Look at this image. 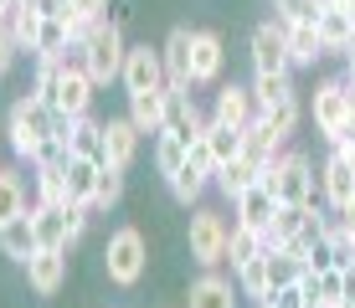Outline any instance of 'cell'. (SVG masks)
<instances>
[{
  "instance_id": "obj_31",
  "label": "cell",
  "mask_w": 355,
  "mask_h": 308,
  "mask_svg": "<svg viewBox=\"0 0 355 308\" xmlns=\"http://www.w3.org/2000/svg\"><path fill=\"white\" fill-rule=\"evenodd\" d=\"M31 211V201H26V180L16 175V170H0V226L6 221H16V216H26Z\"/></svg>"
},
{
  "instance_id": "obj_35",
  "label": "cell",
  "mask_w": 355,
  "mask_h": 308,
  "mask_svg": "<svg viewBox=\"0 0 355 308\" xmlns=\"http://www.w3.org/2000/svg\"><path fill=\"white\" fill-rule=\"evenodd\" d=\"M206 144H211V159H216V170H222L227 159H237V154H242V129L206 118Z\"/></svg>"
},
{
  "instance_id": "obj_1",
  "label": "cell",
  "mask_w": 355,
  "mask_h": 308,
  "mask_svg": "<svg viewBox=\"0 0 355 308\" xmlns=\"http://www.w3.org/2000/svg\"><path fill=\"white\" fill-rule=\"evenodd\" d=\"M52 118H57V108L46 103V98H36V93H21L16 103H10V114H6V144L16 150L21 165H31L36 150L52 139Z\"/></svg>"
},
{
  "instance_id": "obj_19",
  "label": "cell",
  "mask_w": 355,
  "mask_h": 308,
  "mask_svg": "<svg viewBox=\"0 0 355 308\" xmlns=\"http://www.w3.org/2000/svg\"><path fill=\"white\" fill-rule=\"evenodd\" d=\"M242 154H248L252 165H263V170L273 165L278 154H284V139H278V134H273V123H268L263 114L252 118L248 129H242Z\"/></svg>"
},
{
  "instance_id": "obj_32",
  "label": "cell",
  "mask_w": 355,
  "mask_h": 308,
  "mask_svg": "<svg viewBox=\"0 0 355 308\" xmlns=\"http://www.w3.org/2000/svg\"><path fill=\"white\" fill-rule=\"evenodd\" d=\"M165 185H170V195H175L180 206H196V201L206 195V185H211V175H206V170H196L191 159H186L175 175H165Z\"/></svg>"
},
{
  "instance_id": "obj_11",
  "label": "cell",
  "mask_w": 355,
  "mask_h": 308,
  "mask_svg": "<svg viewBox=\"0 0 355 308\" xmlns=\"http://www.w3.org/2000/svg\"><path fill=\"white\" fill-rule=\"evenodd\" d=\"M314 31H320V42H324V57H345L350 42H355V16H350V6H345V0H324L320 16H314Z\"/></svg>"
},
{
  "instance_id": "obj_15",
  "label": "cell",
  "mask_w": 355,
  "mask_h": 308,
  "mask_svg": "<svg viewBox=\"0 0 355 308\" xmlns=\"http://www.w3.org/2000/svg\"><path fill=\"white\" fill-rule=\"evenodd\" d=\"M191 42H196L191 26H170V36L160 42V57H165V88H196V82H191Z\"/></svg>"
},
{
  "instance_id": "obj_21",
  "label": "cell",
  "mask_w": 355,
  "mask_h": 308,
  "mask_svg": "<svg viewBox=\"0 0 355 308\" xmlns=\"http://www.w3.org/2000/svg\"><path fill=\"white\" fill-rule=\"evenodd\" d=\"M237 298H242V293L232 288V282L216 273V267L191 282V308H237Z\"/></svg>"
},
{
  "instance_id": "obj_13",
  "label": "cell",
  "mask_w": 355,
  "mask_h": 308,
  "mask_svg": "<svg viewBox=\"0 0 355 308\" xmlns=\"http://www.w3.org/2000/svg\"><path fill=\"white\" fill-rule=\"evenodd\" d=\"M165 129H170V134H180L186 144L206 134V114L196 108L191 88H165Z\"/></svg>"
},
{
  "instance_id": "obj_2",
  "label": "cell",
  "mask_w": 355,
  "mask_h": 308,
  "mask_svg": "<svg viewBox=\"0 0 355 308\" xmlns=\"http://www.w3.org/2000/svg\"><path fill=\"white\" fill-rule=\"evenodd\" d=\"M263 185L273 190V201H284V206L320 201V170H314V159L304 150H284L273 165L263 170Z\"/></svg>"
},
{
  "instance_id": "obj_42",
  "label": "cell",
  "mask_w": 355,
  "mask_h": 308,
  "mask_svg": "<svg viewBox=\"0 0 355 308\" xmlns=\"http://www.w3.org/2000/svg\"><path fill=\"white\" fill-rule=\"evenodd\" d=\"M335 216H340V226H345V231H350V237H355V201H350V206H340V211H335Z\"/></svg>"
},
{
  "instance_id": "obj_24",
  "label": "cell",
  "mask_w": 355,
  "mask_h": 308,
  "mask_svg": "<svg viewBox=\"0 0 355 308\" xmlns=\"http://www.w3.org/2000/svg\"><path fill=\"white\" fill-rule=\"evenodd\" d=\"M309 308H335V303H350V288H345V267H324V273H309Z\"/></svg>"
},
{
  "instance_id": "obj_39",
  "label": "cell",
  "mask_w": 355,
  "mask_h": 308,
  "mask_svg": "<svg viewBox=\"0 0 355 308\" xmlns=\"http://www.w3.org/2000/svg\"><path fill=\"white\" fill-rule=\"evenodd\" d=\"M324 0H273V21L278 26H293V21H314Z\"/></svg>"
},
{
  "instance_id": "obj_41",
  "label": "cell",
  "mask_w": 355,
  "mask_h": 308,
  "mask_svg": "<svg viewBox=\"0 0 355 308\" xmlns=\"http://www.w3.org/2000/svg\"><path fill=\"white\" fill-rule=\"evenodd\" d=\"M329 144H355V103H350V118L340 123V134H335V139H329Z\"/></svg>"
},
{
  "instance_id": "obj_45",
  "label": "cell",
  "mask_w": 355,
  "mask_h": 308,
  "mask_svg": "<svg viewBox=\"0 0 355 308\" xmlns=\"http://www.w3.org/2000/svg\"><path fill=\"white\" fill-rule=\"evenodd\" d=\"M10 6H16V0H0V10H10Z\"/></svg>"
},
{
  "instance_id": "obj_3",
  "label": "cell",
  "mask_w": 355,
  "mask_h": 308,
  "mask_svg": "<svg viewBox=\"0 0 355 308\" xmlns=\"http://www.w3.org/2000/svg\"><path fill=\"white\" fill-rule=\"evenodd\" d=\"M103 273L119 288H139V278L150 273V242L139 226H114L103 242Z\"/></svg>"
},
{
  "instance_id": "obj_20",
  "label": "cell",
  "mask_w": 355,
  "mask_h": 308,
  "mask_svg": "<svg viewBox=\"0 0 355 308\" xmlns=\"http://www.w3.org/2000/svg\"><path fill=\"white\" fill-rule=\"evenodd\" d=\"M284 42H288L293 72H299V67H314V62L324 57V42H320V31H314V21H293V26H284Z\"/></svg>"
},
{
  "instance_id": "obj_33",
  "label": "cell",
  "mask_w": 355,
  "mask_h": 308,
  "mask_svg": "<svg viewBox=\"0 0 355 308\" xmlns=\"http://www.w3.org/2000/svg\"><path fill=\"white\" fill-rule=\"evenodd\" d=\"M119 195H124V165H98V185H93V201H88V211H108V206H119Z\"/></svg>"
},
{
  "instance_id": "obj_5",
  "label": "cell",
  "mask_w": 355,
  "mask_h": 308,
  "mask_svg": "<svg viewBox=\"0 0 355 308\" xmlns=\"http://www.w3.org/2000/svg\"><path fill=\"white\" fill-rule=\"evenodd\" d=\"M83 57H88V78L98 88H108V82H119V72H124V57H129V42H124V26L119 21H98L88 31V42H83Z\"/></svg>"
},
{
  "instance_id": "obj_26",
  "label": "cell",
  "mask_w": 355,
  "mask_h": 308,
  "mask_svg": "<svg viewBox=\"0 0 355 308\" xmlns=\"http://www.w3.org/2000/svg\"><path fill=\"white\" fill-rule=\"evenodd\" d=\"M258 180H263V165H252L248 154H237V159H227V165L216 170V180H211V185L232 201V195H242L248 185H258Z\"/></svg>"
},
{
  "instance_id": "obj_44",
  "label": "cell",
  "mask_w": 355,
  "mask_h": 308,
  "mask_svg": "<svg viewBox=\"0 0 355 308\" xmlns=\"http://www.w3.org/2000/svg\"><path fill=\"white\" fill-rule=\"evenodd\" d=\"M329 150H340V154H345L350 165H355V144H329Z\"/></svg>"
},
{
  "instance_id": "obj_43",
  "label": "cell",
  "mask_w": 355,
  "mask_h": 308,
  "mask_svg": "<svg viewBox=\"0 0 355 308\" xmlns=\"http://www.w3.org/2000/svg\"><path fill=\"white\" fill-rule=\"evenodd\" d=\"M340 78H345V88L355 93V62H345V72H340Z\"/></svg>"
},
{
  "instance_id": "obj_40",
  "label": "cell",
  "mask_w": 355,
  "mask_h": 308,
  "mask_svg": "<svg viewBox=\"0 0 355 308\" xmlns=\"http://www.w3.org/2000/svg\"><path fill=\"white\" fill-rule=\"evenodd\" d=\"M108 6H114V0H72V10H67V16H83V21H103V16H108Z\"/></svg>"
},
{
  "instance_id": "obj_49",
  "label": "cell",
  "mask_w": 355,
  "mask_h": 308,
  "mask_svg": "<svg viewBox=\"0 0 355 308\" xmlns=\"http://www.w3.org/2000/svg\"><path fill=\"white\" fill-rule=\"evenodd\" d=\"M258 308H263V303H258Z\"/></svg>"
},
{
  "instance_id": "obj_6",
  "label": "cell",
  "mask_w": 355,
  "mask_h": 308,
  "mask_svg": "<svg viewBox=\"0 0 355 308\" xmlns=\"http://www.w3.org/2000/svg\"><path fill=\"white\" fill-rule=\"evenodd\" d=\"M119 82H124V98H129V93H155V88H165V57H160V46L134 42L129 57H124Z\"/></svg>"
},
{
  "instance_id": "obj_25",
  "label": "cell",
  "mask_w": 355,
  "mask_h": 308,
  "mask_svg": "<svg viewBox=\"0 0 355 308\" xmlns=\"http://www.w3.org/2000/svg\"><path fill=\"white\" fill-rule=\"evenodd\" d=\"M62 201H67V170L36 165L31 170V206H62Z\"/></svg>"
},
{
  "instance_id": "obj_12",
  "label": "cell",
  "mask_w": 355,
  "mask_h": 308,
  "mask_svg": "<svg viewBox=\"0 0 355 308\" xmlns=\"http://www.w3.org/2000/svg\"><path fill=\"white\" fill-rule=\"evenodd\" d=\"M320 201L329 206V211H340V206L355 201V165L340 150H329L324 165H320Z\"/></svg>"
},
{
  "instance_id": "obj_18",
  "label": "cell",
  "mask_w": 355,
  "mask_h": 308,
  "mask_svg": "<svg viewBox=\"0 0 355 308\" xmlns=\"http://www.w3.org/2000/svg\"><path fill=\"white\" fill-rule=\"evenodd\" d=\"M67 206H31V226H36V242L42 246H62V252H72V226H67Z\"/></svg>"
},
{
  "instance_id": "obj_48",
  "label": "cell",
  "mask_w": 355,
  "mask_h": 308,
  "mask_svg": "<svg viewBox=\"0 0 355 308\" xmlns=\"http://www.w3.org/2000/svg\"><path fill=\"white\" fill-rule=\"evenodd\" d=\"M0 170H6V159H0Z\"/></svg>"
},
{
  "instance_id": "obj_38",
  "label": "cell",
  "mask_w": 355,
  "mask_h": 308,
  "mask_svg": "<svg viewBox=\"0 0 355 308\" xmlns=\"http://www.w3.org/2000/svg\"><path fill=\"white\" fill-rule=\"evenodd\" d=\"M304 278H309V273H304ZM278 282V288L273 293H268V298H263V308H309V282Z\"/></svg>"
},
{
  "instance_id": "obj_36",
  "label": "cell",
  "mask_w": 355,
  "mask_h": 308,
  "mask_svg": "<svg viewBox=\"0 0 355 308\" xmlns=\"http://www.w3.org/2000/svg\"><path fill=\"white\" fill-rule=\"evenodd\" d=\"M180 165H186V139L170 134V129H160V134H155V170H160V175H175Z\"/></svg>"
},
{
  "instance_id": "obj_47",
  "label": "cell",
  "mask_w": 355,
  "mask_h": 308,
  "mask_svg": "<svg viewBox=\"0 0 355 308\" xmlns=\"http://www.w3.org/2000/svg\"><path fill=\"white\" fill-rule=\"evenodd\" d=\"M0 42H6V26H0Z\"/></svg>"
},
{
  "instance_id": "obj_16",
  "label": "cell",
  "mask_w": 355,
  "mask_h": 308,
  "mask_svg": "<svg viewBox=\"0 0 355 308\" xmlns=\"http://www.w3.org/2000/svg\"><path fill=\"white\" fill-rule=\"evenodd\" d=\"M232 221H242V226H252V231H268V221H273V211H278V201H273V190L258 180V185H248L242 195H232Z\"/></svg>"
},
{
  "instance_id": "obj_28",
  "label": "cell",
  "mask_w": 355,
  "mask_h": 308,
  "mask_svg": "<svg viewBox=\"0 0 355 308\" xmlns=\"http://www.w3.org/2000/svg\"><path fill=\"white\" fill-rule=\"evenodd\" d=\"M67 201L72 206H88L93 201V185H98V159H83V154H67Z\"/></svg>"
},
{
  "instance_id": "obj_27",
  "label": "cell",
  "mask_w": 355,
  "mask_h": 308,
  "mask_svg": "<svg viewBox=\"0 0 355 308\" xmlns=\"http://www.w3.org/2000/svg\"><path fill=\"white\" fill-rule=\"evenodd\" d=\"M252 98H258V114L273 103H284V98H299V88H293V72H252Z\"/></svg>"
},
{
  "instance_id": "obj_17",
  "label": "cell",
  "mask_w": 355,
  "mask_h": 308,
  "mask_svg": "<svg viewBox=\"0 0 355 308\" xmlns=\"http://www.w3.org/2000/svg\"><path fill=\"white\" fill-rule=\"evenodd\" d=\"M139 139H144V134L129 123V114L124 118H103V159H108V165H124L129 170L134 154H139Z\"/></svg>"
},
{
  "instance_id": "obj_34",
  "label": "cell",
  "mask_w": 355,
  "mask_h": 308,
  "mask_svg": "<svg viewBox=\"0 0 355 308\" xmlns=\"http://www.w3.org/2000/svg\"><path fill=\"white\" fill-rule=\"evenodd\" d=\"M258 252H263V231H252V226H242V221H232V231H227V262H232V273H237L242 262H252Z\"/></svg>"
},
{
  "instance_id": "obj_7",
  "label": "cell",
  "mask_w": 355,
  "mask_h": 308,
  "mask_svg": "<svg viewBox=\"0 0 355 308\" xmlns=\"http://www.w3.org/2000/svg\"><path fill=\"white\" fill-rule=\"evenodd\" d=\"M309 114H314V129H320L324 139H335L340 123L350 118V88H345V78H324L320 88H314V98H309Z\"/></svg>"
},
{
  "instance_id": "obj_10",
  "label": "cell",
  "mask_w": 355,
  "mask_h": 308,
  "mask_svg": "<svg viewBox=\"0 0 355 308\" xmlns=\"http://www.w3.org/2000/svg\"><path fill=\"white\" fill-rule=\"evenodd\" d=\"M222 72H227L222 31H196V42H191V82H196V88H216Z\"/></svg>"
},
{
  "instance_id": "obj_9",
  "label": "cell",
  "mask_w": 355,
  "mask_h": 308,
  "mask_svg": "<svg viewBox=\"0 0 355 308\" xmlns=\"http://www.w3.org/2000/svg\"><path fill=\"white\" fill-rule=\"evenodd\" d=\"M26 288L36 298H57L67 288V252L62 246H42V252L26 257Z\"/></svg>"
},
{
  "instance_id": "obj_46",
  "label": "cell",
  "mask_w": 355,
  "mask_h": 308,
  "mask_svg": "<svg viewBox=\"0 0 355 308\" xmlns=\"http://www.w3.org/2000/svg\"><path fill=\"white\" fill-rule=\"evenodd\" d=\"M345 6H350V16H355V0H345Z\"/></svg>"
},
{
  "instance_id": "obj_37",
  "label": "cell",
  "mask_w": 355,
  "mask_h": 308,
  "mask_svg": "<svg viewBox=\"0 0 355 308\" xmlns=\"http://www.w3.org/2000/svg\"><path fill=\"white\" fill-rule=\"evenodd\" d=\"M263 118L273 123V134L288 144V139H293V129H299V118H304V103H299V98H284V103L263 108Z\"/></svg>"
},
{
  "instance_id": "obj_30",
  "label": "cell",
  "mask_w": 355,
  "mask_h": 308,
  "mask_svg": "<svg viewBox=\"0 0 355 308\" xmlns=\"http://www.w3.org/2000/svg\"><path fill=\"white\" fill-rule=\"evenodd\" d=\"M67 150H72V154H83V159H98V165H103V118L83 114L78 123H72V139H67Z\"/></svg>"
},
{
  "instance_id": "obj_4",
  "label": "cell",
  "mask_w": 355,
  "mask_h": 308,
  "mask_svg": "<svg viewBox=\"0 0 355 308\" xmlns=\"http://www.w3.org/2000/svg\"><path fill=\"white\" fill-rule=\"evenodd\" d=\"M227 231H232V221L216 211V206H196V211H191V221H186V252H191V262L201 267V273H211V267L227 262Z\"/></svg>"
},
{
  "instance_id": "obj_14",
  "label": "cell",
  "mask_w": 355,
  "mask_h": 308,
  "mask_svg": "<svg viewBox=\"0 0 355 308\" xmlns=\"http://www.w3.org/2000/svg\"><path fill=\"white\" fill-rule=\"evenodd\" d=\"M211 118L216 123H232V129H248L258 118V98H252L248 82H222L216 88V103H211Z\"/></svg>"
},
{
  "instance_id": "obj_29",
  "label": "cell",
  "mask_w": 355,
  "mask_h": 308,
  "mask_svg": "<svg viewBox=\"0 0 355 308\" xmlns=\"http://www.w3.org/2000/svg\"><path fill=\"white\" fill-rule=\"evenodd\" d=\"M237 293H242V298H258V303L273 293V267H268V252H258L252 262L237 267Z\"/></svg>"
},
{
  "instance_id": "obj_22",
  "label": "cell",
  "mask_w": 355,
  "mask_h": 308,
  "mask_svg": "<svg viewBox=\"0 0 355 308\" xmlns=\"http://www.w3.org/2000/svg\"><path fill=\"white\" fill-rule=\"evenodd\" d=\"M0 252H6L10 262H21V267H26L31 252H42V242H36V226H31V211L0 226Z\"/></svg>"
},
{
  "instance_id": "obj_8",
  "label": "cell",
  "mask_w": 355,
  "mask_h": 308,
  "mask_svg": "<svg viewBox=\"0 0 355 308\" xmlns=\"http://www.w3.org/2000/svg\"><path fill=\"white\" fill-rule=\"evenodd\" d=\"M248 57H252V72H293L288 42H284V26H278V21H258V26H252Z\"/></svg>"
},
{
  "instance_id": "obj_23",
  "label": "cell",
  "mask_w": 355,
  "mask_h": 308,
  "mask_svg": "<svg viewBox=\"0 0 355 308\" xmlns=\"http://www.w3.org/2000/svg\"><path fill=\"white\" fill-rule=\"evenodd\" d=\"M129 123L155 139V134L165 129V88H155V93H129Z\"/></svg>"
}]
</instances>
